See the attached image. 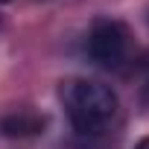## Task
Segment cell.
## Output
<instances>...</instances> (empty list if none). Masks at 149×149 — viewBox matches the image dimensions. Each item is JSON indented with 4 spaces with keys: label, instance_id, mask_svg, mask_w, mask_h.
Here are the masks:
<instances>
[{
    "label": "cell",
    "instance_id": "cell-1",
    "mask_svg": "<svg viewBox=\"0 0 149 149\" xmlns=\"http://www.w3.org/2000/svg\"><path fill=\"white\" fill-rule=\"evenodd\" d=\"M58 100L70 126L79 134H100L117 117V94L94 79H67L58 88Z\"/></svg>",
    "mask_w": 149,
    "mask_h": 149
},
{
    "label": "cell",
    "instance_id": "cell-2",
    "mask_svg": "<svg viewBox=\"0 0 149 149\" xmlns=\"http://www.w3.org/2000/svg\"><path fill=\"white\" fill-rule=\"evenodd\" d=\"M132 53V32L117 18H100L88 32V56L105 70H120Z\"/></svg>",
    "mask_w": 149,
    "mask_h": 149
},
{
    "label": "cell",
    "instance_id": "cell-3",
    "mask_svg": "<svg viewBox=\"0 0 149 149\" xmlns=\"http://www.w3.org/2000/svg\"><path fill=\"white\" fill-rule=\"evenodd\" d=\"M44 126H47L44 117H38V114H26V111H21V114H9V117L0 120V132H3L6 137H32V134H41Z\"/></svg>",
    "mask_w": 149,
    "mask_h": 149
},
{
    "label": "cell",
    "instance_id": "cell-4",
    "mask_svg": "<svg viewBox=\"0 0 149 149\" xmlns=\"http://www.w3.org/2000/svg\"><path fill=\"white\" fill-rule=\"evenodd\" d=\"M134 85H137V102L149 108V50L134 64Z\"/></svg>",
    "mask_w": 149,
    "mask_h": 149
},
{
    "label": "cell",
    "instance_id": "cell-5",
    "mask_svg": "<svg viewBox=\"0 0 149 149\" xmlns=\"http://www.w3.org/2000/svg\"><path fill=\"white\" fill-rule=\"evenodd\" d=\"M134 149H149V137H143V140H140V143H137Z\"/></svg>",
    "mask_w": 149,
    "mask_h": 149
},
{
    "label": "cell",
    "instance_id": "cell-6",
    "mask_svg": "<svg viewBox=\"0 0 149 149\" xmlns=\"http://www.w3.org/2000/svg\"><path fill=\"white\" fill-rule=\"evenodd\" d=\"M0 3H6V0H0Z\"/></svg>",
    "mask_w": 149,
    "mask_h": 149
}]
</instances>
